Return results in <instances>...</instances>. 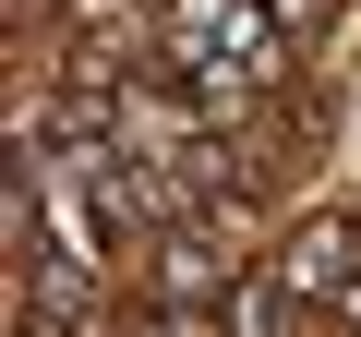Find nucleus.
I'll return each instance as SVG.
<instances>
[{
    "mask_svg": "<svg viewBox=\"0 0 361 337\" xmlns=\"http://www.w3.org/2000/svg\"><path fill=\"white\" fill-rule=\"evenodd\" d=\"M241 277H253V253H229L217 217H180V229L145 241V301H169V313H205V325H217Z\"/></svg>",
    "mask_w": 361,
    "mask_h": 337,
    "instance_id": "nucleus-1",
    "label": "nucleus"
},
{
    "mask_svg": "<svg viewBox=\"0 0 361 337\" xmlns=\"http://www.w3.org/2000/svg\"><path fill=\"white\" fill-rule=\"evenodd\" d=\"M349 217H361V205H349Z\"/></svg>",
    "mask_w": 361,
    "mask_h": 337,
    "instance_id": "nucleus-5",
    "label": "nucleus"
},
{
    "mask_svg": "<svg viewBox=\"0 0 361 337\" xmlns=\"http://www.w3.org/2000/svg\"><path fill=\"white\" fill-rule=\"evenodd\" d=\"M265 13H277V25H289V37H301V25H313V13H337V0H265Z\"/></svg>",
    "mask_w": 361,
    "mask_h": 337,
    "instance_id": "nucleus-4",
    "label": "nucleus"
},
{
    "mask_svg": "<svg viewBox=\"0 0 361 337\" xmlns=\"http://www.w3.org/2000/svg\"><path fill=\"white\" fill-rule=\"evenodd\" d=\"M325 325H337V337H361V277H349V289L325 301Z\"/></svg>",
    "mask_w": 361,
    "mask_h": 337,
    "instance_id": "nucleus-3",
    "label": "nucleus"
},
{
    "mask_svg": "<svg viewBox=\"0 0 361 337\" xmlns=\"http://www.w3.org/2000/svg\"><path fill=\"white\" fill-rule=\"evenodd\" d=\"M265 277H277V289H289L301 313H325V301H337V289L361 277V217H337V205H325V217H301V229H289V241L265 253Z\"/></svg>",
    "mask_w": 361,
    "mask_h": 337,
    "instance_id": "nucleus-2",
    "label": "nucleus"
}]
</instances>
